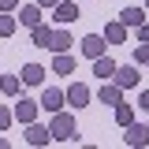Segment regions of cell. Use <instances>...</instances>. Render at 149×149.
Masks as SVG:
<instances>
[{
    "instance_id": "obj_24",
    "label": "cell",
    "mask_w": 149,
    "mask_h": 149,
    "mask_svg": "<svg viewBox=\"0 0 149 149\" xmlns=\"http://www.w3.org/2000/svg\"><path fill=\"white\" fill-rule=\"evenodd\" d=\"M19 8V0H0V11H15Z\"/></svg>"
},
{
    "instance_id": "obj_9",
    "label": "cell",
    "mask_w": 149,
    "mask_h": 149,
    "mask_svg": "<svg viewBox=\"0 0 149 149\" xmlns=\"http://www.w3.org/2000/svg\"><path fill=\"white\" fill-rule=\"evenodd\" d=\"M11 119H19V123H34V119H37V101H19L15 108H11Z\"/></svg>"
},
{
    "instance_id": "obj_28",
    "label": "cell",
    "mask_w": 149,
    "mask_h": 149,
    "mask_svg": "<svg viewBox=\"0 0 149 149\" xmlns=\"http://www.w3.org/2000/svg\"><path fill=\"white\" fill-rule=\"evenodd\" d=\"M146 11H149V0H146Z\"/></svg>"
},
{
    "instance_id": "obj_23",
    "label": "cell",
    "mask_w": 149,
    "mask_h": 149,
    "mask_svg": "<svg viewBox=\"0 0 149 149\" xmlns=\"http://www.w3.org/2000/svg\"><path fill=\"white\" fill-rule=\"evenodd\" d=\"M4 127H11V108H8V104H0V130Z\"/></svg>"
},
{
    "instance_id": "obj_6",
    "label": "cell",
    "mask_w": 149,
    "mask_h": 149,
    "mask_svg": "<svg viewBox=\"0 0 149 149\" xmlns=\"http://www.w3.org/2000/svg\"><path fill=\"white\" fill-rule=\"evenodd\" d=\"M93 74H97V78H101V82H108L112 74H116V60H112V56H93Z\"/></svg>"
},
{
    "instance_id": "obj_7",
    "label": "cell",
    "mask_w": 149,
    "mask_h": 149,
    "mask_svg": "<svg viewBox=\"0 0 149 149\" xmlns=\"http://www.w3.org/2000/svg\"><path fill=\"white\" fill-rule=\"evenodd\" d=\"M104 49H108V41H104L101 34H86V37H82V56L93 60V56H101Z\"/></svg>"
},
{
    "instance_id": "obj_15",
    "label": "cell",
    "mask_w": 149,
    "mask_h": 149,
    "mask_svg": "<svg viewBox=\"0 0 149 149\" xmlns=\"http://www.w3.org/2000/svg\"><path fill=\"white\" fill-rule=\"evenodd\" d=\"M19 22H22L26 30H30V26H37V22H41V8H37V4H26V8H19Z\"/></svg>"
},
{
    "instance_id": "obj_2",
    "label": "cell",
    "mask_w": 149,
    "mask_h": 149,
    "mask_svg": "<svg viewBox=\"0 0 149 149\" xmlns=\"http://www.w3.org/2000/svg\"><path fill=\"white\" fill-rule=\"evenodd\" d=\"M138 78H142V74H138V63H123V67L116 63V74H112V82H116L119 90H130V86H138Z\"/></svg>"
},
{
    "instance_id": "obj_11",
    "label": "cell",
    "mask_w": 149,
    "mask_h": 149,
    "mask_svg": "<svg viewBox=\"0 0 149 149\" xmlns=\"http://www.w3.org/2000/svg\"><path fill=\"white\" fill-rule=\"evenodd\" d=\"M97 97H101V104H112V108H116V104L123 101V90L108 78V82H101V93H97Z\"/></svg>"
},
{
    "instance_id": "obj_1",
    "label": "cell",
    "mask_w": 149,
    "mask_h": 149,
    "mask_svg": "<svg viewBox=\"0 0 149 149\" xmlns=\"http://www.w3.org/2000/svg\"><path fill=\"white\" fill-rule=\"evenodd\" d=\"M49 134H52L56 142H74V138H78V127H74V119H71V116H63V112H52Z\"/></svg>"
},
{
    "instance_id": "obj_5",
    "label": "cell",
    "mask_w": 149,
    "mask_h": 149,
    "mask_svg": "<svg viewBox=\"0 0 149 149\" xmlns=\"http://www.w3.org/2000/svg\"><path fill=\"white\" fill-rule=\"evenodd\" d=\"M49 142H52L49 127H41V123H26V146H49Z\"/></svg>"
},
{
    "instance_id": "obj_17",
    "label": "cell",
    "mask_w": 149,
    "mask_h": 149,
    "mask_svg": "<svg viewBox=\"0 0 149 149\" xmlns=\"http://www.w3.org/2000/svg\"><path fill=\"white\" fill-rule=\"evenodd\" d=\"M71 45H74V41H71L67 30H52V41H49V49H52V52H67Z\"/></svg>"
},
{
    "instance_id": "obj_3",
    "label": "cell",
    "mask_w": 149,
    "mask_h": 149,
    "mask_svg": "<svg viewBox=\"0 0 149 149\" xmlns=\"http://www.w3.org/2000/svg\"><path fill=\"white\" fill-rule=\"evenodd\" d=\"M123 142H127L130 149L138 146H149V127H142V123H127V127H123Z\"/></svg>"
},
{
    "instance_id": "obj_25",
    "label": "cell",
    "mask_w": 149,
    "mask_h": 149,
    "mask_svg": "<svg viewBox=\"0 0 149 149\" xmlns=\"http://www.w3.org/2000/svg\"><path fill=\"white\" fill-rule=\"evenodd\" d=\"M134 30H138V41H149V26H146V22H142V26H134Z\"/></svg>"
},
{
    "instance_id": "obj_20",
    "label": "cell",
    "mask_w": 149,
    "mask_h": 149,
    "mask_svg": "<svg viewBox=\"0 0 149 149\" xmlns=\"http://www.w3.org/2000/svg\"><path fill=\"white\" fill-rule=\"evenodd\" d=\"M116 123H119V127H127V123H134V108L119 101V104H116Z\"/></svg>"
},
{
    "instance_id": "obj_18",
    "label": "cell",
    "mask_w": 149,
    "mask_h": 149,
    "mask_svg": "<svg viewBox=\"0 0 149 149\" xmlns=\"http://www.w3.org/2000/svg\"><path fill=\"white\" fill-rule=\"evenodd\" d=\"M52 71H56V74H74V56H67V52H56V60H52Z\"/></svg>"
},
{
    "instance_id": "obj_16",
    "label": "cell",
    "mask_w": 149,
    "mask_h": 149,
    "mask_svg": "<svg viewBox=\"0 0 149 149\" xmlns=\"http://www.w3.org/2000/svg\"><path fill=\"white\" fill-rule=\"evenodd\" d=\"M30 41H34L37 49H49V41H52V30L37 22V26H30Z\"/></svg>"
},
{
    "instance_id": "obj_14",
    "label": "cell",
    "mask_w": 149,
    "mask_h": 149,
    "mask_svg": "<svg viewBox=\"0 0 149 149\" xmlns=\"http://www.w3.org/2000/svg\"><path fill=\"white\" fill-rule=\"evenodd\" d=\"M119 22H123V26H142V22H146V8H123V11H119Z\"/></svg>"
},
{
    "instance_id": "obj_4",
    "label": "cell",
    "mask_w": 149,
    "mask_h": 149,
    "mask_svg": "<svg viewBox=\"0 0 149 149\" xmlns=\"http://www.w3.org/2000/svg\"><path fill=\"white\" fill-rule=\"evenodd\" d=\"M63 101L74 104V108H86V104H90V86H82V82L67 86V90H63Z\"/></svg>"
},
{
    "instance_id": "obj_26",
    "label": "cell",
    "mask_w": 149,
    "mask_h": 149,
    "mask_svg": "<svg viewBox=\"0 0 149 149\" xmlns=\"http://www.w3.org/2000/svg\"><path fill=\"white\" fill-rule=\"evenodd\" d=\"M138 108H146V112H149V90L142 93V97H138Z\"/></svg>"
},
{
    "instance_id": "obj_21",
    "label": "cell",
    "mask_w": 149,
    "mask_h": 149,
    "mask_svg": "<svg viewBox=\"0 0 149 149\" xmlns=\"http://www.w3.org/2000/svg\"><path fill=\"white\" fill-rule=\"evenodd\" d=\"M15 22H19V19H11L8 11H0V37H11V34H15Z\"/></svg>"
},
{
    "instance_id": "obj_12",
    "label": "cell",
    "mask_w": 149,
    "mask_h": 149,
    "mask_svg": "<svg viewBox=\"0 0 149 149\" xmlns=\"http://www.w3.org/2000/svg\"><path fill=\"white\" fill-rule=\"evenodd\" d=\"M19 78H22V86H41V82H45V67H41V63H26Z\"/></svg>"
},
{
    "instance_id": "obj_8",
    "label": "cell",
    "mask_w": 149,
    "mask_h": 149,
    "mask_svg": "<svg viewBox=\"0 0 149 149\" xmlns=\"http://www.w3.org/2000/svg\"><path fill=\"white\" fill-rule=\"evenodd\" d=\"M37 108H45V112H60V108H63V90L49 86V90H45V97L37 101Z\"/></svg>"
},
{
    "instance_id": "obj_13",
    "label": "cell",
    "mask_w": 149,
    "mask_h": 149,
    "mask_svg": "<svg viewBox=\"0 0 149 149\" xmlns=\"http://www.w3.org/2000/svg\"><path fill=\"white\" fill-rule=\"evenodd\" d=\"M104 41H108V45H123V41H127V26H123L119 19L108 22V26H104Z\"/></svg>"
},
{
    "instance_id": "obj_22",
    "label": "cell",
    "mask_w": 149,
    "mask_h": 149,
    "mask_svg": "<svg viewBox=\"0 0 149 149\" xmlns=\"http://www.w3.org/2000/svg\"><path fill=\"white\" fill-rule=\"evenodd\" d=\"M134 63H138V67H149V41H142V45L134 49Z\"/></svg>"
},
{
    "instance_id": "obj_10",
    "label": "cell",
    "mask_w": 149,
    "mask_h": 149,
    "mask_svg": "<svg viewBox=\"0 0 149 149\" xmlns=\"http://www.w3.org/2000/svg\"><path fill=\"white\" fill-rule=\"evenodd\" d=\"M78 15H82V11H78V4H74V0H60V4H56V22H63V26H67V22H74Z\"/></svg>"
},
{
    "instance_id": "obj_19",
    "label": "cell",
    "mask_w": 149,
    "mask_h": 149,
    "mask_svg": "<svg viewBox=\"0 0 149 149\" xmlns=\"http://www.w3.org/2000/svg\"><path fill=\"white\" fill-rule=\"evenodd\" d=\"M0 93L19 97V93H22V78H15V74H4V78H0Z\"/></svg>"
},
{
    "instance_id": "obj_27",
    "label": "cell",
    "mask_w": 149,
    "mask_h": 149,
    "mask_svg": "<svg viewBox=\"0 0 149 149\" xmlns=\"http://www.w3.org/2000/svg\"><path fill=\"white\" fill-rule=\"evenodd\" d=\"M60 0H37V8H56Z\"/></svg>"
}]
</instances>
